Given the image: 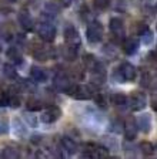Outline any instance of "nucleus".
I'll list each match as a JSON object with an SVG mask.
<instances>
[{"mask_svg":"<svg viewBox=\"0 0 157 159\" xmlns=\"http://www.w3.org/2000/svg\"><path fill=\"white\" fill-rule=\"evenodd\" d=\"M6 56H7V58L10 60L12 63L20 64L22 61H23V56H22V51H20V48H19L17 46L9 47V48H7V51H6Z\"/></svg>","mask_w":157,"mask_h":159,"instance_id":"2eb2a0df","label":"nucleus"},{"mask_svg":"<svg viewBox=\"0 0 157 159\" xmlns=\"http://www.w3.org/2000/svg\"><path fill=\"white\" fill-rule=\"evenodd\" d=\"M156 104H157L156 98H153V99H151V108H153V111H156V109H157V105H156Z\"/></svg>","mask_w":157,"mask_h":159,"instance_id":"4c0bfd02","label":"nucleus"},{"mask_svg":"<svg viewBox=\"0 0 157 159\" xmlns=\"http://www.w3.org/2000/svg\"><path fill=\"white\" fill-rule=\"evenodd\" d=\"M127 102H129V107H130L131 111L137 112V111H141L144 109L147 104V98L144 95V93H139V91H134L129 98H127Z\"/></svg>","mask_w":157,"mask_h":159,"instance_id":"39448f33","label":"nucleus"},{"mask_svg":"<svg viewBox=\"0 0 157 159\" xmlns=\"http://www.w3.org/2000/svg\"><path fill=\"white\" fill-rule=\"evenodd\" d=\"M123 124L124 122H121L120 119L113 121V122H111V131H113V132H116V134L123 132Z\"/></svg>","mask_w":157,"mask_h":159,"instance_id":"c756f323","label":"nucleus"},{"mask_svg":"<svg viewBox=\"0 0 157 159\" xmlns=\"http://www.w3.org/2000/svg\"><path fill=\"white\" fill-rule=\"evenodd\" d=\"M110 101L114 105H126L127 104V97L121 93H113L110 95Z\"/></svg>","mask_w":157,"mask_h":159,"instance_id":"b1692460","label":"nucleus"},{"mask_svg":"<svg viewBox=\"0 0 157 159\" xmlns=\"http://www.w3.org/2000/svg\"><path fill=\"white\" fill-rule=\"evenodd\" d=\"M140 47V40L137 37H127L123 41V51L127 56H133Z\"/></svg>","mask_w":157,"mask_h":159,"instance_id":"ddd939ff","label":"nucleus"},{"mask_svg":"<svg viewBox=\"0 0 157 159\" xmlns=\"http://www.w3.org/2000/svg\"><path fill=\"white\" fill-rule=\"evenodd\" d=\"M17 20H19V24H20L26 31H32V30H34V27H36V21H34L33 16H32L29 11H26V10H20V11H19Z\"/></svg>","mask_w":157,"mask_h":159,"instance_id":"9d476101","label":"nucleus"},{"mask_svg":"<svg viewBox=\"0 0 157 159\" xmlns=\"http://www.w3.org/2000/svg\"><path fill=\"white\" fill-rule=\"evenodd\" d=\"M67 94L71 97H74L76 99H81V101H84V99H90L93 98V95L96 94V88H94L93 84H71V87L69 88V91H67Z\"/></svg>","mask_w":157,"mask_h":159,"instance_id":"f03ea898","label":"nucleus"},{"mask_svg":"<svg viewBox=\"0 0 157 159\" xmlns=\"http://www.w3.org/2000/svg\"><path fill=\"white\" fill-rule=\"evenodd\" d=\"M109 29H110V33L119 40L124 39V36H126V26H124L123 20L119 19V17H113V19H110Z\"/></svg>","mask_w":157,"mask_h":159,"instance_id":"6e6552de","label":"nucleus"},{"mask_svg":"<svg viewBox=\"0 0 157 159\" xmlns=\"http://www.w3.org/2000/svg\"><path fill=\"white\" fill-rule=\"evenodd\" d=\"M137 77V70L131 63H121V66L116 70L114 78L119 83H133Z\"/></svg>","mask_w":157,"mask_h":159,"instance_id":"7ed1b4c3","label":"nucleus"},{"mask_svg":"<svg viewBox=\"0 0 157 159\" xmlns=\"http://www.w3.org/2000/svg\"><path fill=\"white\" fill-rule=\"evenodd\" d=\"M104 37V27L100 21H91L89 26H87L86 30V39L89 43L91 44H97L100 43Z\"/></svg>","mask_w":157,"mask_h":159,"instance_id":"20e7f679","label":"nucleus"},{"mask_svg":"<svg viewBox=\"0 0 157 159\" xmlns=\"http://www.w3.org/2000/svg\"><path fill=\"white\" fill-rule=\"evenodd\" d=\"M0 2H4V3H14L16 0H0Z\"/></svg>","mask_w":157,"mask_h":159,"instance_id":"58836bf2","label":"nucleus"},{"mask_svg":"<svg viewBox=\"0 0 157 159\" xmlns=\"http://www.w3.org/2000/svg\"><path fill=\"white\" fill-rule=\"evenodd\" d=\"M140 41L143 44H146V46H150V44H153V41H154V33H153V30H150L149 27H146L144 30H141V31H140Z\"/></svg>","mask_w":157,"mask_h":159,"instance_id":"a211bd4d","label":"nucleus"},{"mask_svg":"<svg viewBox=\"0 0 157 159\" xmlns=\"http://www.w3.org/2000/svg\"><path fill=\"white\" fill-rule=\"evenodd\" d=\"M9 105L12 107V108H19V107L22 105V99L19 95H10V98H9Z\"/></svg>","mask_w":157,"mask_h":159,"instance_id":"c85d7f7f","label":"nucleus"},{"mask_svg":"<svg viewBox=\"0 0 157 159\" xmlns=\"http://www.w3.org/2000/svg\"><path fill=\"white\" fill-rule=\"evenodd\" d=\"M71 80L67 77L66 73H57L53 78V85L56 87V89L61 91V93H67L69 88L71 87Z\"/></svg>","mask_w":157,"mask_h":159,"instance_id":"1a4fd4ad","label":"nucleus"},{"mask_svg":"<svg viewBox=\"0 0 157 159\" xmlns=\"http://www.w3.org/2000/svg\"><path fill=\"white\" fill-rule=\"evenodd\" d=\"M7 131H9V125H7V122L3 121V119H0V135L7 134Z\"/></svg>","mask_w":157,"mask_h":159,"instance_id":"72a5a7b5","label":"nucleus"},{"mask_svg":"<svg viewBox=\"0 0 157 159\" xmlns=\"http://www.w3.org/2000/svg\"><path fill=\"white\" fill-rule=\"evenodd\" d=\"M59 6H57L56 3H53V2H50V3H46V6H44V13L47 14V16L50 17H54L59 14Z\"/></svg>","mask_w":157,"mask_h":159,"instance_id":"393cba45","label":"nucleus"},{"mask_svg":"<svg viewBox=\"0 0 157 159\" xmlns=\"http://www.w3.org/2000/svg\"><path fill=\"white\" fill-rule=\"evenodd\" d=\"M3 75L6 77L7 80H12V81H17V80H19L16 67H13L12 64H4L3 66Z\"/></svg>","mask_w":157,"mask_h":159,"instance_id":"6ab92c4d","label":"nucleus"},{"mask_svg":"<svg viewBox=\"0 0 157 159\" xmlns=\"http://www.w3.org/2000/svg\"><path fill=\"white\" fill-rule=\"evenodd\" d=\"M63 36H64V43H66L67 46L74 47V48H79V47H80L81 37H80V34H79V31H77L73 26L67 27V29L64 30Z\"/></svg>","mask_w":157,"mask_h":159,"instance_id":"423d86ee","label":"nucleus"},{"mask_svg":"<svg viewBox=\"0 0 157 159\" xmlns=\"http://www.w3.org/2000/svg\"><path fill=\"white\" fill-rule=\"evenodd\" d=\"M140 152L143 153L144 156H151V155H154V145L151 142H147V141H143V142L140 143Z\"/></svg>","mask_w":157,"mask_h":159,"instance_id":"4be33fe9","label":"nucleus"},{"mask_svg":"<svg viewBox=\"0 0 157 159\" xmlns=\"http://www.w3.org/2000/svg\"><path fill=\"white\" fill-rule=\"evenodd\" d=\"M109 4H110V0H94V6H96L97 9H100V10L107 9Z\"/></svg>","mask_w":157,"mask_h":159,"instance_id":"473e14b6","label":"nucleus"},{"mask_svg":"<svg viewBox=\"0 0 157 159\" xmlns=\"http://www.w3.org/2000/svg\"><path fill=\"white\" fill-rule=\"evenodd\" d=\"M137 132H139V128H137L136 119L129 118L123 124V134L126 136V141H134L137 138Z\"/></svg>","mask_w":157,"mask_h":159,"instance_id":"9b49d317","label":"nucleus"},{"mask_svg":"<svg viewBox=\"0 0 157 159\" xmlns=\"http://www.w3.org/2000/svg\"><path fill=\"white\" fill-rule=\"evenodd\" d=\"M61 56L66 60H69V61H74V60L77 58V48L64 44L63 48H61Z\"/></svg>","mask_w":157,"mask_h":159,"instance_id":"aec40b11","label":"nucleus"},{"mask_svg":"<svg viewBox=\"0 0 157 159\" xmlns=\"http://www.w3.org/2000/svg\"><path fill=\"white\" fill-rule=\"evenodd\" d=\"M3 156L4 158H19L20 153L17 151L16 148H10V146H7V148L3 149Z\"/></svg>","mask_w":157,"mask_h":159,"instance_id":"bb28decb","label":"nucleus"},{"mask_svg":"<svg viewBox=\"0 0 157 159\" xmlns=\"http://www.w3.org/2000/svg\"><path fill=\"white\" fill-rule=\"evenodd\" d=\"M71 3H73V0H61V4H63L64 7H69Z\"/></svg>","mask_w":157,"mask_h":159,"instance_id":"e433bc0d","label":"nucleus"},{"mask_svg":"<svg viewBox=\"0 0 157 159\" xmlns=\"http://www.w3.org/2000/svg\"><path fill=\"white\" fill-rule=\"evenodd\" d=\"M37 34L46 43H52L56 39V26L52 21V17L46 13L42 14L40 21L37 24Z\"/></svg>","mask_w":157,"mask_h":159,"instance_id":"f257e3e1","label":"nucleus"},{"mask_svg":"<svg viewBox=\"0 0 157 159\" xmlns=\"http://www.w3.org/2000/svg\"><path fill=\"white\" fill-rule=\"evenodd\" d=\"M153 81V78H151L150 73H143L141 74V78H140V83L143 87H150V83Z\"/></svg>","mask_w":157,"mask_h":159,"instance_id":"7c9ffc66","label":"nucleus"},{"mask_svg":"<svg viewBox=\"0 0 157 159\" xmlns=\"http://www.w3.org/2000/svg\"><path fill=\"white\" fill-rule=\"evenodd\" d=\"M36 158H47V155H46V153H43L40 149H39V151L36 152Z\"/></svg>","mask_w":157,"mask_h":159,"instance_id":"c9c22d12","label":"nucleus"},{"mask_svg":"<svg viewBox=\"0 0 157 159\" xmlns=\"http://www.w3.org/2000/svg\"><path fill=\"white\" fill-rule=\"evenodd\" d=\"M59 146H60V149L64 151L67 155H74V153L79 151V145H77V142L73 138H70V136H61L60 138V145Z\"/></svg>","mask_w":157,"mask_h":159,"instance_id":"f8f14e48","label":"nucleus"},{"mask_svg":"<svg viewBox=\"0 0 157 159\" xmlns=\"http://www.w3.org/2000/svg\"><path fill=\"white\" fill-rule=\"evenodd\" d=\"M24 119H26L27 126H36L37 125V118H36V115H32V111L24 112Z\"/></svg>","mask_w":157,"mask_h":159,"instance_id":"cd10ccee","label":"nucleus"},{"mask_svg":"<svg viewBox=\"0 0 157 159\" xmlns=\"http://www.w3.org/2000/svg\"><path fill=\"white\" fill-rule=\"evenodd\" d=\"M30 77L32 80H33L34 83H46V80H47V75H46V71H44L43 68H40V67H37V66H33L30 70Z\"/></svg>","mask_w":157,"mask_h":159,"instance_id":"dca6fc26","label":"nucleus"},{"mask_svg":"<svg viewBox=\"0 0 157 159\" xmlns=\"http://www.w3.org/2000/svg\"><path fill=\"white\" fill-rule=\"evenodd\" d=\"M93 98H94L96 105L101 107V108H106V107H107V97L104 95V94L97 93V94H94V95H93Z\"/></svg>","mask_w":157,"mask_h":159,"instance_id":"a878e982","label":"nucleus"},{"mask_svg":"<svg viewBox=\"0 0 157 159\" xmlns=\"http://www.w3.org/2000/svg\"><path fill=\"white\" fill-rule=\"evenodd\" d=\"M61 116V109L57 105H50L44 109L40 115V121L44 124H53Z\"/></svg>","mask_w":157,"mask_h":159,"instance_id":"0eeeda50","label":"nucleus"},{"mask_svg":"<svg viewBox=\"0 0 157 159\" xmlns=\"http://www.w3.org/2000/svg\"><path fill=\"white\" fill-rule=\"evenodd\" d=\"M96 64H97V61H96V58H94L93 54H84V57H83V67L87 70V71H91V70L96 67Z\"/></svg>","mask_w":157,"mask_h":159,"instance_id":"5701e85b","label":"nucleus"},{"mask_svg":"<svg viewBox=\"0 0 157 159\" xmlns=\"http://www.w3.org/2000/svg\"><path fill=\"white\" fill-rule=\"evenodd\" d=\"M9 98H10V94L6 91H0V107L9 105Z\"/></svg>","mask_w":157,"mask_h":159,"instance_id":"2f4dec72","label":"nucleus"},{"mask_svg":"<svg viewBox=\"0 0 157 159\" xmlns=\"http://www.w3.org/2000/svg\"><path fill=\"white\" fill-rule=\"evenodd\" d=\"M42 141H43V136H42V135H33L30 138V142L34 143V145H39Z\"/></svg>","mask_w":157,"mask_h":159,"instance_id":"f704fd0d","label":"nucleus"},{"mask_svg":"<svg viewBox=\"0 0 157 159\" xmlns=\"http://www.w3.org/2000/svg\"><path fill=\"white\" fill-rule=\"evenodd\" d=\"M136 124H137V128L140 129L143 134L150 132V129H151V118H150V115H147V114L140 115L139 118L136 119Z\"/></svg>","mask_w":157,"mask_h":159,"instance_id":"4468645a","label":"nucleus"},{"mask_svg":"<svg viewBox=\"0 0 157 159\" xmlns=\"http://www.w3.org/2000/svg\"><path fill=\"white\" fill-rule=\"evenodd\" d=\"M26 107H27V111H32V112H36V111H40L43 108V104H42L40 99L37 98H29L26 101Z\"/></svg>","mask_w":157,"mask_h":159,"instance_id":"412c9836","label":"nucleus"},{"mask_svg":"<svg viewBox=\"0 0 157 159\" xmlns=\"http://www.w3.org/2000/svg\"><path fill=\"white\" fill-rule=\"evenodd\" d=\"M13 131L14 135L19 136V138H26L27 136V126L20 118L13 119Z\"/></svg>","mask_w":157,"mask_h":159,"instance_id":"f3484780","label":"nucleus"}]
</instances>
